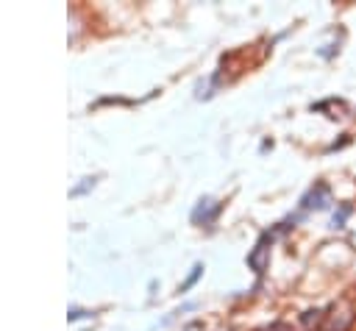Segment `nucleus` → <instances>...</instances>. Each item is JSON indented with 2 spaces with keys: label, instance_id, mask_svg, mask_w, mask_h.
<instances>
[{
  "label": "nucleus",
  "instance_id": "nucleus-4",
  "mask_svg": "<svg viewBox=\"0 0 356 331\" xmlns=\"http://www.w3.org/2000/svg\"><path fill=\"white\" fill-rule=\"evenodd\" d=\"M267 253H270V250H267V245H264V239H261V242L253 248V253L248 256V264H250L256 273H264V267H267Z\"/></svg>",
  "mask_w": 356,
  "mask_h": 331
},
{
  "label": "nucleus",
  "instance_id": "nucleus-1",
  "mask_svg": "<svg viewBox=\"0 0 356 331\" xmlns=\"http://www.w3.org/2000/svg\"><path fill=\"white\" fill-rule=\"evenodd\" d=\"M353 320H356L353 306H350L348 300H337V303L328 309V314H323V323H320L317 331H348V328L353 325Z\"/></svg>",
  "mask_w": 356,
  "mask_h": 331
},
{
  "label": "nucleus",
  "instance_id": "nucleus-2",
  "mask_svg": "<svg viewBox=\"0 0 356 331\" xmlns=\"http://www.w3.org/2000/svg\"><path fill=\"white\" fill-rule=\"evenodd\" d=\"M328 203H331V189H328L325 184H314V186L309 189V195L303 197L300 209H306V211H309V209H317V211H320V209H325Z\"/></svg>",
  "mask_w": 356,
  "mask_h": 331
},
{
  "label": "nucleus",
  "instance_id": "nucleus-3",
  "mask_svg": "<svg viewBox=\"0 0 356 331\" xmlns=\"http://www.w3.org/2000/svg\"><path fill=\"white\" fill-rule=\"evenodd\" d=\"M217 211H220V203H214V200L206 197V200H200L197 209L192 211V220H195V223H200V220H203V223H211Z\"/></svg>",
  "mask_w": 356,
  "mask_h": 331
},
{
  "label": "nucleus",
  "instance_id": "nucleus-6",
  "mask_svg": "<svg viewBox=\"0 0 356 331\" xmlns=\"http://www.w3.org/2000/svg\"><path fill=\"white\" fill-rule=\"evenodd\" d=\"M200 270H203V267H200V264H197V267H195V270H192V275H189V278H186V281H184V286H181V289H186V286H192V284H195V278H197V275H200Z\"/></svg>",
  "mask_w": 356,
  "mask_h": 331
},
{
  "label": "nucleus",
  "instance_id": "nucleus-5",
  "mask_svg": "<svg viewBox=\"0 0 356 331\" xmlns=\"http://www.w3.org/2000/svg\"><path fill=\"white\" fill-rule=\"evenodd\" d=\"M348 211H350V209H348V206H342V211H339V214H334V228H342V223H345Z\"/></svg>",
  "mask_w": 356,
  "mask_h": 331
}]
</instances>
